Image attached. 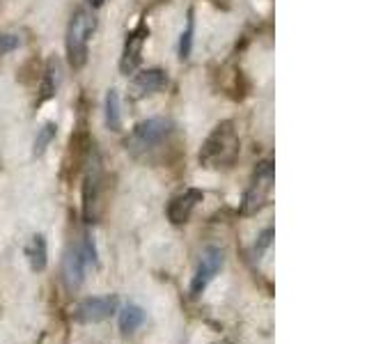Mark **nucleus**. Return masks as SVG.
Instances as JSON below:
<instances>
[{
    "label": "nucleus",
    "instance_id": "obj_1",
    "mask_svg": "<svg viewBox=\"0 0 367 344\" xmlns=\"http://www.w3.org/2000/svg\"><path fill=\"white\" fill-rule=\"evenodd\" d=\"M239 152H241V140H239L237 124L232 119H225V122L216 124L205 138L198 161L207 170H228L237 163Z\"/></svg>",
    "mask_w": 367,
    "mask_h": 344
},
{
    "label": "nucleus",
    "instance_id": "obj_2",
    "mask_svg": "<svg viewBox=\"0 0 367 344\" xmlns=\"http://www.w3.org/2000/svg\"><path fill=\"white\" fill-rule=\"evenodd\" d=\"M170 131H172V124L166 117L145 119V122H140L136 129L129 133V138H126V143H124L126 152L133 156H142V154L152 152V149L166 143Z\"/></svg>",
    "mask_w": 367,
    "mask_h": 344
},
{
    "label": "nucleus",
    "instance_id": "obj_3",
    "mask_svg": "<svg viewBox=\"0 0 367 344\" xmlns=\"http://www.w3.org/2000/svg\"><path fill=\"white\" fill-rule=\"evenodd\" d=\"M94 30V19L85 10H78L67 26V60L74 69H80L87 62V44Z\"/></svg>",
    "mask_w": 367,
    "mask_h": 344
},
{
    "label": "nucleus",
    "instance_id": "obj_4",
    "mask_svg": "<svg viewBox=\"0 0 367 344\" xmlns=\"http://www.w3.org/2000/svg\"><path fill=\"white\" fill-rule=\"evenodd\" d=\"M273 179H275V168L271 161H264L255 168L250 184H248L246 196H244L241 214H246V216L257 214L259 209L266 205V200H268V196H271V189H273Z\"/></svg>",
    "mask_w": 367,
    "mask_h": 344
},
{
    "label": "nucleus",
    "instance_id": "obj_5",
    "mask_svg": "<svg viewBox=\"0 0 367 344\" xmlns=\"http://www.w3.org/2000/svg\"><path fill=\"white\" fill-rule=\"evenodd\" d=\"M223 261H225V255H223V250L216 248V246H209V248L202 250L198 268H196L193 280H191V294L193 296H200L202 291L209 287V282H212L216 278V273L223 268Z\"/></svg>",
    "mask_w": 367,
    "mask_h": 344
},
{
    "label": "nucleus",
    "instance_id": "obj_6",
    "mask_svg": "<svg viewBox=\"0 0 367 344\" xmlns=\"http://www.w3.org/2000/svg\"><path fill=\"white\" fill-rule=\"evenodd\" d=\"M117 296H94V298H85L76 305L74 310V319L80 321V324H99V321L110 319L117 312Z\"/></svg>",
    "mask_w": 367,
    "mask_h": 344
},
{
    "label": "nucleus",
    "instance_id": "obj_7",
    "mask_svg": "<svg viewBox=\"0 0 367 344\" xmlns=\"http://www.w3.org/2000/svg\"><path fill=\"white\" fill-rule=\"evenodd\" d=\"M101 163L99 159L89 161L85 179H83V214L85 221H92L96 216V205H99V191H101Z\"/></svg>",
    "mask_w": 367,
    "mask_h": 344
},
{
    "label": "nucleus",
    "instance_id": "obj_8",
    "mask_svg": "<svg viewBox=\"0 0 367 344\" xmlns=\"http://www.w3.org/2000/svg\"><path fill=\"white\" fill-rule=\"evenodd\" d=\"M168 87V74L163 69H145L136 74L129 83V92L133 99H142V96L156 94Z\"/></svg>",
    "mask_w": 367,
    "mask_h": 344
},
{
    "label": "nucleus",
    "instance_id": "obj_9",
    "mask_svg": "<svg viewBox=\"0 0 367 344\" xmlns=\"http://www.w3.org/2000/svg\"><path fill=\"white\" fill-rule=\"evenodd\" d=\"M85 271H87V261H85L83 250H80V246H71V248L65 252V259H62V278H65L67 289L74 291L83 285Z\"/></svg>",
    "mask_w": 367,
    "mask_h": 344
},
{
    "label": "nucleus",
    "instance_id": "obj_10",
    "mask_svg": "<svg viewBox=\"0 0 367 344\" xmlns=\"http://www.w3.org/2000/svg\"><path fill=\"white\" fill-rule=\"evenodd\" d=\"M205 198V193L200 189H189L184 193H179L177 198H172V202L168 205V218L172 225H184V223H189L193 209L198 207V202H202Z\"/></svg>",
    "mask_w": 367,
    "mask_h": 344
},
{
    "label": "nucleus",
    "instance_id": "obj_11",
    "mask_svg": "<svg viewBox=\"0 0 367 344\" xmlns=\"http://www.w3.org/2000/svg\"><path fill=\"white\" fill-rule=\"evenodd\" d=\"M145 30L138 28L136 33L129 35V40H126L124 44V53H122V60H119V69H122V74H133L138 69L140 64V53H142V44H145Z\"/></svg>",
    "mask_w": 367,
    "mask_h": 344
},
{
    "label": "nucleus",
    "instance_id": "obj_12",
    "mask_svg": "<svg viewBox=\"0 0 367 344\" xmlns=\"http://www.w3.org/2000/svg\"><path fill=\"white\" fill-rule=\"evenodd\" d=\"M26 257H28L30 268H33L35 273H40V271L46 268L49 250H46V239H44V234H33V237H30V241L26 246Z\"/></svg>",
    "mask_w": 367,
    "mask_h": 344
},
{
    "label": "nucleus",
    "instance_id": "obj_13",
    "mask_svg": "<svg viewBox=\"0 0 367 344\" xmlns=\"http://www.w3.org/2000/svg\"><path fill=\"white\" fill-rule=\"evenodd\" d=\"M103 115H106V126L110 131L122 129V110H119V94L117 89H108L106 101H103Z\"/></svg>",
    "mask_w": 367,
    "mask_h": 344
},
{
    "label": "nucleus",
    "instance_id": "obj_14",
    "mask_svg": "<svg viewBox=\"0 0 367 344\" xmlns=\"http://www.w3.org/2000/svg\"><path fill=\"white\" fill-rule=\"evenodd\" d=\"M58 85H60V62H58V58H49L46 71H44L42 99H40V101H49L51 96L58 92Z\"/></svg>",
    "mask_w": 367,
    "mask_h": 344
},
{
    "label": "nucleus",
    "instance_id": "obj_15",
    "mask_svg": "<svg viewBox=\"0 0 367 344\" xmlns=\"http://www.w3.org/2000/svg\"><path fill=\"white\" fill-rule=\"evenodd\" d=\"M142 321H145V310H142L140 305H126V308L119 312V328H122V333L138 331L142 326Z\"/></svg>",
    "mask_w": 367,
    "mask_h": 344
},
{
    "label": "nucleus",
    "instance_id": "obj_16",
    "mask_svg": "<svg viewBox=\"0 0 367 344\" xmlns=\"http://www.w3.org/2000/svg\"><path fill=\"white\" fill-rule=\"evenodd\" d=\"M56 133H58L56 122H44L42 129H37V136H35V143H33V154L42 156L44 152H46L49 145L56 140Z\"/></svg>",
    "mask_w": 367,
    "mask_h": 344
},
{
    "label": "nucleus",
    "instance_id": "obj_17",
    "mask_svg": "<svg viewBox=\"0 0 367 344\" xmlns=\"http://www.w3.org/2000/svg\"><path fill=\"white\" fill-rule=\"evenodd\" d=\"M193 28H196V21H193V12H189V21H186V30L182 33V40H179V58L186 60L191 55L193 49Z\"/></svg>",
    "mask_w": 367,
    "mask_h": 344
},
{
    "label": "nucleus",
    "instance_id": "obj_18",
    "mask_svg": "<svg viewBox=\"0 0 367 344\" xmlns=\"http://www.w3.org/2000/svg\"><path fill=\"white\" fill-rule=\"evenodd\" d=\"M19 44H21V37L19 35H12V33L0 35V55L12 53L14 49H19Z\"/></svg>",
    "mask_w": 367,
    "mask_h": 344
},
{
    "label": "nucleus",
    "instance_id": "obj_19",
    "mask_svg": "<svg viewBox=\"0 0 367 344\" xmlns=\"http://www.w3.org/2000/svg\"><path fill=\"white\" fill-rule=\"evenodd\" d=\"M271 239H273V227H266L259 234L257 243H255V257H262V252H264L268 246H271Z\"/></svg>",
    "mask_w": 367,
    "mask_h": 344
},
{
    "label": "nucleus",
    "instance_id": "obj_20",
    "mask_svg": "<svg viewBox=\"0 0 367 344\" xmlns=\"http://www.w3.org/2000/svg\"><path fill=\"white\" fill-rule=\"evenodd\" d=\"M87 3H89V5H92V7H94V10H96V7H101L103 3H106V0H87Z\"/></svg>",
    "mask_w": 367,
    "mask_h": 344
}]
</instances>
